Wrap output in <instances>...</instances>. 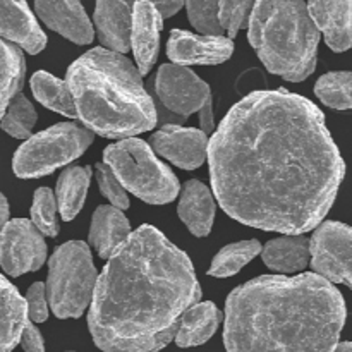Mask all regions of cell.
Here are the masks:
<instances>
[{
	"instance_id": "obj_1",
	"label": "cell",
	"mask_w": 352,
	"mask_h": 352,
	"mask_svg": "<svg viewBox=\"0 0 352 352\" xmlns=\"http://www.w3.org/2000/svg\"><path fill=\"white\" fill-rule=\"evenodd\" d=\"M208 162L227 215L289 236L322 223L346 175L322 110L284 89L236 103L210 140Z\"/></svg>"
},
{
	"instance_id": "obj_2",
	"label": "cell",
	"mask_w": 352,
	"mask_h": 352,
	"mask_svg": "<svg viewBox=\"0 0 352 352\" xmlns=\"http://www.w3.org/2000/svg\"><path fill=\"white\" fill-rule=\"evenodd\" d=\"M201 299L191 260L160 230L143 226L107 260L88 313L103 352H160Z\"/></svg>"
},
{
	"instance_id": "obj_3",
	"label": "cell",
	"mask_w": 352,
	"mask_h": 352,
	"mask_svg": "<svg viewBox=\"0 0 352 352\" xmlns=\"http://www.w3.org/2000/svg\"><path fill=\"white\" fill-rule=\"evenodd\" d=\"M342 294L316 274L263 275L226 302L227 352H333L346 323Z\"/></svg>"
},
{
	"instance_id": "obj_4",
	"label": "cell",
	"mask_w": 352,
	"mask_h": 352,
	"mask_svg": "<svg viewBox=\"0 0 352 352\" xmlns=\"http://www.w3.org/2000/svg\"><path fill=\"white\" fill-rule=\"evenodd\" d=\"M65 82L86 129L110 140H127L153 129L157 109L136 65L124 55L96 47L69 67Z\"/></svg>"
},
{
	"instance_id": "obj_5",
	"label": "cell",
	"mask_w": 352,
	"mask_h": 352,
	"mask_svg": "<svg viewBox=\"0 0 352 352\" xmlns=\"http://www.w3.org/2000/svg\"><path fill=\"white\" fill-rule=\"evenodd\" d=\"M248 30L251 47L272 74L301 82L315 72L320 31L308 3L254 2Z\"/></svg>"
},
{
	"instance_id": "obj_6",
	"label": "cell",
	"mask_w": 352,
	"mask_h": 352,
	"mask_svg": "<svg viewBox=\"0 0 352 352\" xmlns=\"http://www.w3.org/2000/svg\"><path fill=\"white\" fill-rule=\"evenodd\" d=\"M103 164L112 168L124 189L150 205H165L177 198V177L155 157L146 141L127 138L109 144L103 150Z\"/></svg>"
},
{
	"instance_id": "obj_7",
	"label": "cell",
	"mask_w": 352,
	"mask_h": 352,
	"mask_svg": "<svg viewBox=\"0 0 352 352\" xmlns=\"http://www.w3.org/2000/svg\"><path fill=\"white\" fill-rule=\"evenodd\" d=\"M91 251L82 241H69L48 260L47 298L57 318H79L91 306L96 287Z\"/></svg>"
},
{
	"instance_id": "obj_8",
	"label": "cell",
	"mask_w": 352,
	"mask_h": 352,
	"mask_svg": "<svg viewBox=\"0 0 352 352\" xmlns=\"http://www.w3.org/2000/svg\"><path fill=\"white\" fill-rule=\"evenodd\" d=\"M93 133L72 122H60L24 141L16 150L12 170L19 179L52 174L81 157L91 144Z\"/></svg>"
},
{
	"instance_id": "obj_9",
	"label": "cell",
	"mask_w": 352,
	"mask_h": 352,
	"mask_svg": "<svg viewBox=\"0 0 352 352\" xmlns=\"http://www.w3.org/2000/svg\"><path fill=\"white\" fill-rule=\"evenodd\" d=\"M155 91L162 105L182 119L199 112V122L206 134L213 131L212 91L191 69L175 64H164L157 72Z\"/></svg>"
},
{
	"instance_id": "obj_10",
	"label": "cell",
	"mask_w": 352,
	"mask_h": 352,
	"mask_svg": "<svg viewBox=\"0 0 352 352\" xmlns=\"http://www.w3.org/2000/svg\"><path fill=\"white\" fill-rule=\"evenodd\" d=\"M309 251L316 275L352 289V227L340 222L322 223L311 237Z\"/></svg>"
},
{
	"instance_id": "obj_11",
	"label": "cell",
	"mask_w": 352,
	"mask_h": 352,
	"mask_svg": "<svg viewBox=\"0 0 352 352\" xmlns=\"http://www.w3.org/2000/svg\"><path fill=\"white\" fill-rule=\"evenodd\" d=\"M47 260V243L31 220L14 219L0 230V267L10 277L36 272Z\"/></svg>"
},
{
	"instance_id": "obj_12",
	"label": "cell",
	"mask_w": 352,
	"mask_h": 352,
	"mask_svg": "<svg viewBox=\"0 0 352 352\" xmlns=\"http://www.w3.org/2000/svg\"><path fill=\"white\" fill-rule=\"evenodd\" d=\"M151 150L184 170L201 167L208 158V134L203 129L164 126L151 136Z\"/></svg>"
},
{
	"instance_id": "obj_13",
	"label": "cell",
	"mask_w": 352,
	"mask_h": 352,
	"mask_svg": "<svg viewBox=\"0 0 352 352\" xmlns=\"http://www.w3.org/2000/svg\"><path fill=\"white\" fill-rule=\"evenodd\" d=\"M234 43L227 36H205L174 30L167 43V55L175 65H217L229 60Z\"/></svg>"
},
{
	"instance_id": "obj_14",
	"label": "cell",
	"mask_w": 352,
	"mask_h": 352,
	"mask_svg": "<svg viewBox=\"0 0 352 352\" xmlns=\"http://www.w3.org/2000/svg\"><path fill=\"white\" fill-rule=\"evenodd\" d=\"M162 26H164V17L160 16L153 2L141 0V2L133 3L131 48L134 52L138 71L141 76L148 74L157 62Z\"/></svg>"
},
{
	"instance_id": "obj_15",
	"label": "cell",
	"mask_w": 352,
	"mask_h": 352,
	"mask_svg": "<svg viewBox=\"0 0 352 352\" xmlns=\"http://www.w3.org/2000/svg\"><path fill=\"white\" fill-rule=\"evenodd\" d=\"M0 38L24 48L31 55L40 54L47 47V34L38 24L30 6L23 0L0 2Z\"/></svg>"
},
{
	"instance_id": "obj_16",
	"label": "cell",
	"mask_w": 352,
	"mask_h": 352,
	"mask_svg": "<svg viewBox=\"0 0 352 352\" xmlns=\"http://www.w3.org/2000/svg\"><path fill=\"white\" fill-rule=\"evenodd\" d=\"M38 17L50 30L78 45H89L95 36L93 24L79 2H34Z\"/></svg>"
},
{
	"instance_id": "obj_17",
	"label": "cell",
	"mask_w": 352,
	"mask_h": 352,
	"mask_svg": "<svg viewBox=\"0 0 352 352\" xmlns=\"http://www.w3.org/2000/svg\"><path fill=\"white\" fill-rule=\"evenodd\" d=\"M95 26L98 40L107 50L124 55L131 48L133 33V3L96 2Z\"/></svg>"
},
{
	"instance_id": "obj_18",
	"label": "cell",
	"mask_w": 352,
	"mask_h": 352,
	"mask_svg": "<svg viewBox=\"0 0 352 352\" xmlns=\"http://www.w3.org/2000/svg\"><path fill=\"white\" fill-rule=\"evenodd\" d=\"M308 10L333 52L352 48V2H309Z\"/></svg>"
},
{
	"instance_id": "obj_19",
	"label": "cell",
	"mask_w": 352,
	"mask_h": 352,
	"mask_svg": "<svg viewBox=\"0 0 352 352\" xmlns=\"http://www.w3.org/2000/svg\"><path fill=\"white\" fill-rule=\"evenodd\" d=\"M215 199L208 186L199 181H188L179 199L177 213L188 230L196 237L208 236L215 220Z\"/></svg>"
},
{
	"instance_id": "obj_20",
	"label": "cell",
	"mask_w": 352,
	"mask_h": 352,
	"mask_svg": "<svg viewBox=\"0 0 352 352\" xmlns=\"http://www.w3.org/2000/svg\"><path fill=\"white\" fill-rule=\"evenodd\" d=\"M129 220L116 206H98L89 227V244L96 250L100 258L109 260L124 243L131 237Z\"/></svg>"
},
{
	"instance_id": "obj_21",
	"label": "cell",
	"mask_w": 352,
	"mask_h": 352,
	"mask_svg": "<svg viewBox=\"0 0 352 352\" xmlns=\"http://www.w3.org/2000/svg\"><path fill=\"white\" fill-rule=\"evenodd\" d=\"M28 320L26 299L0 275V352H12L21 342Z\"/></svg>"
},
{
	"instance_id": "obj_22",
	"label": "cell",
	"mask_w": 352,
	"mask_h": 352,
	"mask_svg": "<svg viewBox=\"0 0 352 352\" xmlns=\"http://www.w3.org/2000/svg\"><path fill=\"white\" fill-rule=\"evenodd\" d=\"M311 239L305 236H284L270 241L261 251L265 265L278 274H296L308 267Z\"/></svg>"
},
{
	"instance_id": "obj_23",
	"label": "cell",
	"mask_w": 352,
	"mask_h": 352,
	"mask_svg": "<svg viewBox=\"0 0 352 352\" xmlns=\"http://www.w3.org/2000/svg\"><path fill=\"white\" fill-rule=\"evenodd\" d=\"M222 322V313L212 301L198 302L184 313L179 325L175 344L182 349L208 342Z\"/></svg>"
},
{
	"instance_id": "obj_24",
	"label": "cell",
	"mask_w": 352,
	"mask_h": 352,
	"mask_svg": "<svg viewBox=\"0 0 352 352\" xmlns=\"http://www.w3.org/2000/svg\"><path fill=\"white\" fill-rule=\"evenodd\" d=\"M91 175V167H71L65 168L58 177L55 198H57L58 212L64 222H69L81 212L86 195H88Z\"/></svg>"
},
{
	"instance_id": "obj_25",
	"label": "cell",
	"mask_w": 352,
	"mask_h": 352,
	"mask_svg": "<svg viewBox=\"0 0 352 352\" xmlns=\"http://www.w3.org/2000/svg\"><path fill=\"white\" fill-rule=\"evenodd\" d=\"M26 62L19 47L0 38V122L10 102L21 93Z\"/></svg>"
},
{
	"instance_id": "obj_26",
	"label": "cell",
	"mask_w": 352,
	"mask_h": 352,
	"mask_svg": "<svg viewBox=\"0 0 352 352\" xmlns=\"http://www.w3.org/2000/svg\"><path fill=\"white\" fill-rule=\"evenodd\" d=\"M31 91H33L34 98L47 109L62 113L65 117H71V119L78 117V109H76L74 96H72L69 85L52 76L50 72H34L33 78H31Z\"/></svg>"
},
{
	"instance_id": "obj_27",
	"label": "cell",
	"mask_w": 352,
	"mask_h": 352,
	"mask_svg": "<svg viewBox=\"0 0 352 352\" xmlns=\"http://www.w3.org/2000/svg\"><path fill=\"white\" fill-rule=\"evenodd\" d=\"M263 251L261 244L258 241H239V243H234L226 246L223 250H220L219 253L213 258L212 265H210L208 275L212 277H232L237 272L243 270L254 256Z\"/></svg>"
},
{
	"instance_id": "obj_28",
	"label": "cell",
	"mask_w": 352,
	"mask_h": 352,
	"mask_svg": "<svg viewBox=\"0 0 352 352\" xmlns=\"http://www.w3.org/2000/svg\"><path fill=\"white\" fill-rule=\"evenodd\" d=\"M315 95L330 109L352 110V72L336 71L323 74L316 81Z\"/></svg>"
},
{
	"instance_id": "obj_29",
	"label": "cell",
	"mask_w": 352,
	"mask_h": 352,
	"mask_svg": "<svg viewBox=\"0 0 352 352\" xmlns=\"http://www.w3.org/2000/svg\"><path fill=\"white\" fill-rule=\"evenodd\" d=\"M36 119L38 116L33 103L26 98V95L19 93L10 102L9 109H7L6 116H3L2 122H0V127L9 136L17 138V140H30Z\"/></svg>"
},
{
	"instance_id": "obj_30",
	"label": "cell",
	"mask_w": 352,
	"mask_h": 352,
	"mask_svg": "<svg viewBox=\"0 0 352 352\" xmlns=\"http://www.w3.org/2000/svg\"><path fill=\"white\" fill-rule=\"evenodd\" d=\"M57 198L52 192V189L38 188L34 191L33 205H31V222H33V226L45 236L57 237Z\"/></svg>"
},
{
	"instance_id": "obj_31",
	"label": "cell",
	"mask_w": 352,
	"mask_h": 352,
	"mask_svg": "<svg viewBox=\"0 0 352 352\" xmlns=\"http://www.w3.org/2000/svg\"><path fill=\"white\" fill-rule=\"evenodd\" d=\"M219 9L220 2H186L189 21L205 36H222Z\"/></svg>"
},
{
	"instance_id": "obj_32",
	"label": "cell",
	"mask_w": 352,
	"mask_h": 352,
	"mask_svg": "<svg viewBox=\"0 0 352 352\" xmlns=\"http://www.w3.org/2000/svg\"><path fill=\"white\" fill-rule=\"evenodd\" d=\"M253 9L254 2H220L219 17L223 31H227V38L234 40L241 28L250 24Z\"/></svg>"
},
{
	"instance_id": "obj_33",
	"label": "cell",
	"mask_w": 352,
	"mask_h": 352,
	"mask_svg": "<svg viewBox=\"0 0 352 352\" xmlns=\"http://www.w3.org/2000/svg\"><path fill=\"white\" fill-rule=\"evenodd\" d=\"M95 168H96V172H95L96 181H98L102 195L105 196L110 203H112V206L119 208L120 212L129 208V205H131L129 196H127L124 186L120 184L119 179H117L116 174L112 172V168L105 164H98Z\"/></svg>"
},
{
	"instance_id": "obj_34",
	"label": "cell",
	"mask_w": 352,
	"mask_h": 352,
	"mask_svg": "<svg viewBox=\"0 0 352 352\" xmlns=\"http://www.w3.org/2000/svg\"><path fill=\"white\" fill-rule=\"evenodd\" d=\"M28 316L33 323H43L48 318V298L47 285L43 282H34L26 292Z\"/></svg>"
},
{
	"instance_id": "obj_35",
	"label": "cell",
	"mask_w": 352,
	"mask_h": 352,
	"mask_svg": "<svg viewBox=\"0 0 352 352\" xmlns=\"http://www.w3.org/2000/svg\"><path fill=\"white\" fill-rule=\"evenodd\" d=\"M21 346L26 352H45L43 337H41L40 330L34 327L31 320H28L26 327H24L23 337H21Z\"/></svg>"
},
{
	"instance_id": "obj_36",
	"label": "cell",
	"mask_w": 352,
	"mask_h": 352,
	"mask_svg": "<svg viewBox=\"0 0 352 352\" xmlns=\"http://www.w3.org/2000/svg\"><path fill=\"white\" fill-rule=\"evenodd\" d=\"M153 3L164 19L165 17L174 16L175 12H179V10L186 6V2H153Z\"/></svg>"
},
{
	"instance_id": "obj_37",
	"label": "cell",
	"mask_w": 352,
	"mask_h": 352,
	"mask_svg": "<svg viewBox=\"0 0 352 352\" xmlns=\"http://www.w3.org/2000/svg\"><path fill=\"white\" fill-rule=\"evenodd\" d=\"M9 222V201H7L6 196L0 192V230L3 229V226Z\"/></svg>"
},
{
	"instance_id": "obj_38",
	"label": "cell",
	"mask_w": 352,
	"mask_h": 352,
	"mask_svg": "<svg viewBox=\"0 0 352 352\" xmlns=\"http://www.w3.org/2000/svg\"><path fill=\"white\" fill-rule=\"evenodd\" d=\"M333 352H352V342H342L336 347Z\"/></svg>"
}]
</instances>
